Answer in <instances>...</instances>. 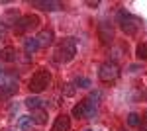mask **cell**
Instances as JSON below:
<instances>
[{
	"mask_svg": "<svg viewBox=\"0 0 147 131\" xmlns=\"http://www.w3.org/2000/svg\"><path fill=\"white\" fill-rule=\"evenodd\" d=\"M118 77H120V67L116 65V63H112V61H108V63L100 65V69H98V78H100L102 82L116 80Z\"/></svg>",
	"mask_w": 147,
	"mask_h": 131,
	"instance_id": "277c9868",
	"label": "cell"
},
{
	"mask_svg": "<svg viewBox=\"0 0 147 131\" xmlns=\"http://www.w3.org/2000/svg\"><path fill=\"white\" fill-rule=\"evenodd\" d=\"M118 24H120V28H122V32L125 35H136L139 32V28H141V20L125 10L118 12Z\"/></svg>",
	"mask_w": 147,
	"mask_h": 131,
	"instance_id": "7a4b0ae2",
	"label": "cell"
},
{
	"mask_svg": "<svg viewBox=\"0 0 147 131\" xmlns=\"http://www.w3.org/2000/svg\"><path fill=\"white\" fill-rule=\"evenodd\" d=\"M139 118H141V116H139V114H136V112H134V114H129V116H127V125L137 127V125H139Z\"/></svg>",
	"mask_w": 147,
	"mask_h": 131,
	"instance_id": "d6986e66",
	"label": "cell"
},
{
	"mask_svg": "<svg viewBox=\"0 0 147 131\" xmlns=\"http://www.w3.org/2000/svg\"><path fill=\"white\" fill-rule=\"evenodd\" d=\"M24 49H26V53H28V55H34L35 51L39 49L37 39H35V37H26V41H24Z\"/></svg>",
	"mask_w": 147,
	"mask_h": 131,
	"instance_id": "4fadbf2b",
	"label": "cell"
},
{
	"mask_svg": "<svg viewBox=\"0 0 147 131\" xmlns=\"http://www.w3.org/2000/svg\"><path fill=\"white\" fill-rule=\"evenodd\" d=\"M136 57L139 61H147V43H139L136 47Z\"/></svg>",
	"mask_w": 147,
	"mask_h": 131,
	"instance_id": "2e32d148",
	"label": "cell"
},
{
	"mask_svg": "<svg viewBox=\"0 0 147 131\" xmlns=\"http://www.w3.org/2000/svg\"><path fill=\"white\" fill-rule=\"evenodd\" d=\"M35 39H37L39 47H47V45L53 43V32H51V30H43V32L39 33Z\"/></svg>",
	"mask_w": 147,
	"mask_h": 131,
	"instance_id": "30bf717a",
	"label": "cell"
},
{
	"mask_svg": "<svg viewBox=\"0 0 147 131\" xmlns=\"http://www.w3.org/2000/svg\"><path fill=\"white\" fill-rule=\"evenodd\" d=\"M86 116V100H82V102H79L75 108H73V118H84Z\"/></svg>",
	"mask_w": 147,
	"mask_h": 131,
	"instance_id": "9a60e30c",
	"label": "cell"
},
{
	"mask_svg": "<svg viewBox=\"0 0 147 131\" xmlns=\"http://www.w3.org/2000/svg\"><path fill=\"white\" fill-rule=\"evenodd\" d=\"M0 75H2V69H0Z\"/></svg>",
	"mask_w": 147,
	"mask_h": 131,
	"instance_id": "d4e9b609",
	"label": "cell"
},
{
	"mask_svg": "<svg viewBox=\"0 0 147 131\" xmlns=\"http://www.w3.org/2000/svg\"><path fill=\"white\" fill-rule=\"evenodd\" d=\"M49 82H51V73L47 71V69H39V71H35L34 77L30 78V90L35 92V94H39V92H43L47 86H49Z\"/></svg>",
	"mask_w": 147,
	"mask_h": 131,
	"instance_id": "3957f363",
	"label": "cell"
},
{
	"mask_svg": "<svg viewBox=\"0 0 147 131\" xmlns=\"http://www.w3.org/2000/svg\"><path fill=\"white\" fill-rule=\"evenodd\" d=\"M143 98H145V100H147V90H145V92H143Z\"/></svg>",
	"mask_w": 147,
	"mask_h": 131,
	"instance_id": "603a6c76",
	"label": "cell"
},
{
	"mask_svg": "<svg viewBox=\"0 0 147 131\" xmlns=\"http://www.w3.org/2000/svg\"><path fill=\"white\" fill-rule=\"evenodd\" d=\"M0 61H4V63H14V61H16V49H14V47H4V49H0Z\"/></svg>",
	"mask_w": 147,
	"mask_h": 131,
	"instance_id": "8fae6325",
	"label": "cell"
},
{
	"mask_svg": "<svg viewBox=\"0 0 147 131\" xmlns=\"http://www.w3.org/2000/svg\"><path fill=\"white\" fill-rule=\"evenodd\" d=\"M137 127H139V131H147V112L139 118V125Z\"/></svg>",
	"mask_w": 147,
	"mask_h": 131,
	"instance_id": "ffe728a7",
	"label": "cell"
},
{
	"mask_svg": "<svg viewBox=\"0 0 147 131\" xmlns=\"http://www.w3.org/2000/svg\"><path fill=\"white\" fill-rule=\"evenodd\" d=\"M65 94H67V96H71V94H73V92H75V86H73V84H65Z\"/></svg>",
	"mask_w": 147,
	"mask_h": 131,
	"instance_id": "7402d4cb",
	"label": "cell"
},
{
	"mask_svg": "<svg viewBox=\"0 0 147 131\" xmlns=\"http://www.w3.org/2000/svg\"><path fill=\"white\" fill-rule=\"evenodd\" d=\"M32 125H34L32 116H20V120H18V127H20L22 131H30V129H32Z\"/></svg>",
	"mask_w": 147,
	"mask_h": 131,
	"instance_id": "5bb4252c",
	"label": "cell"
},
{
	"mask_svg": "<svg viewBox=\"0 0 147 131\" xmlns=\"http://www.w3.org/2000/svg\"><path fill=\"white\" fill-rule=\"evenodd\" d=\"M98 35H100V41H102L104 45L112 43V39H114L112 24H108V22H100V24H98Z\"/></svg>",
	"mask_w": 147,
	"mask_h": 131,
	"instance_id": "8992f818",
	"label": "cell"
},
{
	"mask_svg": "<svg viewBox=\"0 0 147 131\" xmlns=\"http://www.w3.org/2000/svg\"><path fill=\"white\" fill-rule=\"evenodd\" d=\"M77 55V39L75 37H65L55 51V61L57 63H69Z\"/></svg>",
	"mask_w": 147,
	"mask_h": 131,
	"instance_id": "6da1fadb",
	"label": "cell"
},
{
	"mask_svg": "<svg viewBox=\"0 0 147 131\" xmlns=\"http://www.w3.org/2000/svg\"><path fill=\"white\" fill-rule=\"evenodd\" d=\"M100 98H102V94H100V92H98V90H94V92H92V94H90V98H88V100L96 104V102H98V100H100Z\"/></svg>",
	"mask_w": 147,
	"mask_h": 131,
	"instance_id": "44dd1931",
	"label": "cell"
},
{
	"mask_svg": "<svg viewBox=\"0 0 147 131\" xmlns=\"http://www.w3.org/2000/svg\"><path fill=\"white\" fill-rule=\"evenodd\" d=\"M84 131H92V129H84Z\"/></svg>",
	"mask_w": 147,
	"mask_h": 131,
	"instance_id": "cb8c5ba5",
	"label": "cell"
},
{
	"mask_svg": "<svg viewBox=\"0 0 147 131\" xmlns=\"http://www.w3.org/2000/svg\"><path fill=\"white\" fill-rule=\"evenodd\" d=\"M26 106L30 110H45V102L41 98H37V96H30V98H26Z\"/></svg>",
	"mask_w": 147,
	"mask_h": 131,
	"instance_id": "7c38bea8",
	"label": "cell"
},
{
	"mask_svg": "<svg viewBox=\"0 0 147 131\" xmlns=\"http://www.w3.org/2000/svg\"><path fill=\"white\" fill-rule=\"evenodd\" d=\"M34 6H37V8H41V10H59L61 8V2H55V0H35Z\"/></svg>",
	"mask_w": 147,
	"mask_h": 131,
	"instance_id": "9c48e42d",
	"label": "cell"
},
{
	"mask_svg": "<svg viewBox=\"0 0 147 131\" xmlns=\"http://www.w3.org/2000/svg\"><path fill=\"white\" fill-rule=\"evenodd\" d=\"M88 86H90V80L88 78H84V77L75 78V88H88Z\"/></svg>",
	"mask_w": 147,
	"mask_h": 131,
	"instance_id": "ac0fdd59",
	"label": "cell"
},
{
	"mask_svg": "<svg viewBox=\"0 0 147 131\" xmlns=\"http://www.w3.org/2000/svg\"><path fill=\"white\" fill-rule=\"evenodd\" d=\"M16 92H18V82L10 80V82H6V84H2V86H0V102L12 98Z\"/></svg>",
	"mask_w": 147,
	"mask_h": 131,
	"instance_id": "52a82bcc",
	"label": "cell"
},
{
	"mask_svg": "<svg viewBox=\"0 0 147 131\" xmlns=\"http://www.w3.org/2000/svg\"><path fill=\"white\" fill-rule=\"evenodd\" d=\"M69 129H71V118L65 116V114H59L55 118V123H53L51 131H69Z\"/></svg>",
	"mask_w": 147,
	"mask_h": 131,
	"instance_id": "ba28073f",
	"label": "cell"
},
{
	"mask_svg": "<svg viewBox=\"0 0 147 131\" xmlns=\"http://www.w3.org/2000/svg\"><path fill=\"white\" fill-rule=\"evenodd\" d=\"M32 120H34V123H45V121H47L45 110H35L34 116H32Z\"/></svg>",
	"mask_w": 147,
	"mask_h": 131,
	"instance_id": "e0dca14e",
	"label": "cell"
},
{
	"mask_svg": "<svg viewBox=\"0 0 147 131\" xmlns=\"http://www.w3.org/2000/svg\"><path fill=\"white\" fill-rule=\"evenodd\" d=\"M39 26V18L37 16H32V14H28V16H22L18 22H16V33H26L28 30H34Z\"/></svg>",
	"mask_w": 147,
	"mask_h": 131,
	"instance_id": "5b68a950",
	"label": "cell"
}]
</instances>
